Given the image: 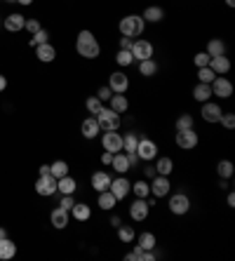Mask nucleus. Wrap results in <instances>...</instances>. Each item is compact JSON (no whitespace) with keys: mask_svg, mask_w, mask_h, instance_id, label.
<instances>
[{"mask_svg":"<svg viewBox=\"0 0 235 261\" xmlns=\"http://www.w3.org/2000/svg\"><path fill=\"white\" fill-rule=\"evenodd\" d=\"M76 52L82 57V59H96L102 54V45L92 31H80L78 38H76Z\"/></svg>","mask_w":235,"mask_h":261,"instance_id":"1","label":"nucleus"},{"mask_svg":"<svg viewBox=\"0 0 235 261\" xmlns=\"http://www.w3.org/2000/svg\"><path fill=\"white\" fill-rule=\"evenodd\" d=\"M118 31L125 38H141L144 31H146V22L141 19V15H125L120 22H118Z\"/></svg>","mask_w":235,"mask_h":261,"instance_id":"2","label":"nucleus"},{"mask_svg":"<svg viewBox=\"0 0 235 261\" xmlns=\"http://www.w3.org/2000/svg\"><path fill=\"white\" fill-rule=\"evenodd\" d=\"M96 118V123L102 127V132H113V130H120V125H122V115L116 113L113 108H106L104 106L99 113L94 115Z\"/></svg>","mask_w":235,"mask_h":261,"instance_id":"3","label":"nucleus"},{"mask_svg":"<svg viewBox=\"0 0 235 261\" xmlns=\"http://www.w3.org/2000/svg\"><path fill=\"white\" fill-rule=\"evenodd\" d=\"M130 52H132L134 62H144V59H153V54H156V47L153 43L146 38H134L132 40V47H130Z\"/></svg>","mask_w":235,"mask_h":261,"instance_id":"4","label":"nucleus"},{"mask_svg":"<svg viewBox=\"0 0 235 261\" xmlns=\"http://www.w3.org/2000/svg\"><path fill=\"white\" fill-rule=\"evenodd\" d=\"M167 209L172 212L174 216H184L190 212V198L186 193H172L170 200H167Z\"/></svg>","mask_w":235,"mask_h":261,"instance_id":"5","label":"nucleus"},{"mask_svg":"<svg viewBox=\"0 0 235 261\" xmlns=\"http://www.w3.org/2000/svg\"><path fill=\"white\" fill-rule=\"evenodd\" d=\"M174 144H176L181 151H193V148L200 144V134H198L193 127H190V130H181L174 134Z\"/></svg>","mask_w":235,"mask_h":261,"instance_id":"6","label":"nucleus"},{"mask_svg":"<svg viewBox=\"0 0 235 261\" xmlns=\"http://www.w3.org/2000/svg\"><path fill=\"white\" fill-rule=\"evenodd\" d=\"M108 191L116 195V200L120 202V200H125L127 195H130V191H132V181L125 177V174H118L116 179H110V186Z\"/></svg>","mask_w":235,"mask_h":261,"instance_id":"7","label":"nucleus"},{"mask_svg":"<svg viewBox=\"0 0 235 261\" xmlns=\"http://www.w3.org/2000/svg\"><path fill=\"white\" fill-rule=\"evenodd\" d=\"M212 97H219V99H230L233 97V83L226 76H216L212 80Z\"/></svg>","mask_w":235,"mask_h":261,"instance_id":"8","label":"nucleus"},{"mask_svg":"<svg viewBox=\"0 0 235 261\" xmlns=\"http://www.w3.org/2000/svg\"><path fill=\"white\" fill-rule=\"evenodd\" d=\"M136 158L141 162H150L158 158V144L153 139H139V144H136Z\"/></svg>","mask_w":235,"mask_h":261,"instance_id":"9","label":"nucleus"},{"mask_svg":"<svg viewBox=\"0 0 235 261\" xmlns=\"http://www.w3.org/2000/svg\"><path fill=\"white\" fill-rule=\"evenodd\" d=\"M148 184H150V195L153 198H164V195H170V191H172L170 177H162V174H156Z\"/></svg>","mask_w":235,"mask_h":261,"instance_id":"10","label":"nucleus"},{"mask_svg":"<svg viewBox=\"0 0 235 261\" xmlns=\"http://www.w3.org/2000/svg\"><path fill=\"white\" fill-rule=\"evenodd\" d=\"M200 115H202L204 123H219L221 115H224V108H221V104H216V101H204L202 108H200Z\"/></svg>","mask_w":235,"mask_h":261,"instance_id":"11","label":"nucleus"},{"mask_svg":"<svg viewBox=\"0 0 235 261\" xmlns=\"http://www.w3.org/2000/svg\"><path fill=\"white\" fill-rule=\"evenodd\" d=\"M102 146H104V151H108V153H118V151H122V134H120L118 130L102 132Z\"/></svg>","mask_w":235,"mask_h":261,"instance_id":"12","label":"nucleus"},{"mask_svg":"<svg viewBox=\"0 0 235 261\" xmlns=\"http://www.w3.org/2000/svg\"><path fill=\"white\" fill-rule=\"evenodd\" d=\"M108 87L113 94H125L130 90V78H127L125 71H116L108 76Z\"/></svg>","mask_w":235,"mask_h":261,"instance_id":"13","label":"nucleus"},{"mask_svg":"<svg viewBox=\"0 0 235 261\" xmlns=\"http://www.w3.org/2000/svg\"><path fill=\"white\" fill-rule=\"evenodd\" d=\"M148 214H150V207H148V202H146V198H136L130 205V219L132 221H146L148 219Z\"/></svg>","mask_w":235,"mask_h":261,"instance_id":"14","label":"nucleus"},{"mask_svg":"<svg viewBox=\"0 0 235 261\" xmlns=\"http://www.w3.org/2000/svg\"><path fill=\"white\" fill-rule=\"evenodd\" d=\"M36 193L47 198V195H54L56 193V179L52 174H40L38 181H36Z\"/></svg>","mask_w":235,"mask_h":261,"instance_id":"15","label":"nucleus"},{"mask_svg":"<svg viewBox=\"0 0 235 261\" xmlns=\"http://www.w3.org/2000/svg\"><path fill=\"white\" fill-rule=\"evenodd\" d=\"M110 174L106 172V169H96L92 174V179H90V184H92V188L96 193H102V191H108V186H110Z\"/></svg>","mask_w":235,"mask_h":261,"instance_id":"16","label":"nucleus"},{"mask_svg":"<svg viewBox=\"0 0 235 261\" xmlns=\"http://www.w3.org/2000/svg\"><path fill=\"white\" fill-rule=\"evenodd\" d=\"M80 134L85 139H96L102 134V127H99V123H96L94 115H90V118H85V120L80 123Z\"/></svg>","mask_w":235,"mask_h":261,"instance_id":"17","label":"nucleus"},{"mask_svg":"<svg viewBox=\"0 0 235 261\" xmlns=\"http://www.w3.org/2000/svg\"><path fill=\"white\" fill-rule=\"evenodd\" d=\"M110 167L116 169L118 174H127L130 169H132V162H130V158H127L125 151H118V153H113V160H110Z\"/></svg>","mask_w":235,"mask_h":261,"instance_id":"18","label":"nucleus"},{"mask_svg":"<svg viewBox=\"0 0 235 261\" xmlns=\"http://www.w3.org/2000/svg\"><path fill=\"white\" fill-rule=\"evenodd\" d=\"M230 59H228L226 54H219V57H212L210 59V69L216 73V76H226L228 71H230Z\"/></svg>","mask_w":235,"mask_h":261,"instance_id":"19","label":"nucleus"},{"mask_svg":"<svg viewBox=\"0 0 235 261\" xmlns=\"http://www.w3.org/2000/svg\"><path fill=\"white\" fill-rule=\"evenodd\" d=\"M68 219H70V216H68V212H66L64 207H54L52 212H50V223H52L56 230L66 228V226H68Z\"/></svg>","mask_w":235,"mask_h":261,"instance_id":"20","label":"nucleus"},{"mask_svg":"<svg viewBox=\"0 0 235 261\" xmlns=\"http://www.w3.org/2000/svg\"><path fill=\"white\" fill-rule=\"evenodd\" d=\"M125 261H156V254H153V249H141L139 245H134L125 254Z\"/></svg>","mask_w":235,"mask_h":261,"instance_id":"21","label":"nucleus"},{"mask_svg":"<svg viewBox=\"0 0 235 261\" xmlns=\"http://www.w3.org/2000/svg\"><path fill=\"white\" fill-rule=\"evenodd\" d=\"M141 19L146 24H160L164 19V10L160 5H148V8L141 12Z\"/></svg>","mask_w":235,"mask_h":261,"instance_id":"22","label":"nucleus"},{"mask_svg":"<svg viewBox=\"0 0 235 261\" xmlns=\"http://www.w3.org/2000/svg\"><path fill=\"white\" fill-rule=\"evenodd\" d=\"M36 57H38L42 64H50L56 59V50L52 43H45V45H38L36 47Z\"/></svg>","mask_w":235,"mask_h":261,"instance_id":"23","label":"nucleus"},{"mask_svg":"<svg viewBox=\"0 0 235 261\" xmlns=\"http://www.w3.org/2000/svg\"><path fill=\"white\" fill-rule=\"evenodd\" d=\"M76 188H78V181L70 177V174H66V177H62V179H56V191L62 193V195H73Z\"/></svg>","mask_w":235,"mask_h":261,"instance_id":"24","label":"nucleus"},{"mask_svg":"<svg viewBox=\"0 0 235 261\" xmlns=\"http://www.w3.org/2000/svg\"><path fill=\"white\" fill-rule=\"evenodd\" d=\"M96 205H99V209H104V212H113L118 205V200L110 191H102L96 195Z\"/></svg>","mask_w":235,"mask_h":261,"instance_id":"25","label":"nucleus"},{"mask_svg":"<svg viewBox=\"0 0 235 261\" xmlns=\"http://www.w3.org/2000/svg\"><path fill=\"white\" fill-rule=\"evenodd\" d=\"M70 216L80 223L90 221V219H92V209H90V205H85V202H76V205L70 207Z\"/></svg>","mask_w":235,"mask_h":261,"instance_id":"26","label":"nucleus"},{"mask_svg":"<svg viewBox=\"0 0 235 261\" xmlns=\"http://www.w3.org/2000/svg\"><path fill=\"white\" fill-rule=\"evenodd\" d=\"M108 108H113L116 113H127V108H130V99H127V94H110L108 99Z\"/></svg>","mask_w":235,"mask_h":261,"instance_id":"27","label":"nucleus"},{"mask_svg":"<svg viewBox=\"0 0 235 261\" xmlns=\"http://www.w3.org/2000/svg\"><path fill=\"white\" fill-rule=\"evenodd\" d=\"M24 24H26V17H22V15H8L5 17V22H2V26L8 29L10 33H19L24 29Z\"/></svg>","mask_w":235,"mask_h":261,"instance_id":"28","label":"nucleus"},{"mask_svg":"<svg viewBox=\"0 0 235 261\" xmlns=\"http://www.w3.org/2000/svg\"><path fill=\"white\" fill-rule=\"evenodd\" d=\"M136 245H139L141 249H156V245H158L156 233H150V230L139 233V235H136Z\"/></svg>","mask_w":235,"mask_h":261,"instance_id":"29","label":"nucleus"},{"mask_svg":"<svg viewBox=\"0 0 235 261\" xmlns=\"http://www.w3.org/2000/svg\"><path fill=\"white\" fill-rule=\"evenodd\" d=\"M14 254H16L14 240H10V238H2V240H0V261L14 259Z\"/></svg>","mask_w":235,"mask_h":261,"instance_id":"30","label":"nucleus"},{"mask_svg":"<svg viewBox=\"0 0 235 261\" xmlns=\"http://www.w3.org/2000/svg\"><path fill=\"white\" fill-rule=\"evenodd\" d=\"M193 99L198 101V104H204V101L212 99V87L207 83H198L196 87H193Z\"/></svg>","mask_w":235,"mask_h":261,"instance_id":"31","label":"nucleus"},{"mask_svg":"<svg viewBox=\"0 0 235 261\" xmlns=\"http://www.w3.org/2000/svg\"><path fill=\"white\" fill-rule=\"evenodd\" d=\"M156 174H162V177H170L174 172V160L172 158H167V155H162V158H156Z\"/></svg>","mask_w":235,"mask_h":261,"instance_id":"32","label":"nucleus"},{"mask_svg":"<svg viewBox=\"0 0 235 261\" xmlns=\"http://www.w3.org/2000/svg\"><path fill=\"white\" fill-rule=\"evenodd\" d=\"M139 134L136 132H127V134H122V151H125L127 155L130 153H136V144H139Z\"/></svg>","mask_w":235,"mask_h":261,"instance_id":"33","label":"nucleus"},{"mask_svg":"<svg viewBox=\"0 0 235 261\" xmlns=\"http://www.w3.org/2000/svg\"><path fill=\"white\" fill-rule=\"evenodd\" d=\"M134 238H136V230L132 228V226H118V240L122 242V245H132Z\"/></svg>","mask_w":235,"mask_h":261,"instance_id":"34","label":"nucleus"},{"mask_svg":"<svg viewBox=\"0 0 235 261\" xmlns=\"http://www.w3.org/2000/svg\"><path fill=\"white\" fill-rule=\"evenodd\" d=\"M156 73H158L156 59H144V62H139V76L141 78H153Z\"/></svg>","mask_w":235,"mask_h":261,"instance_id":"35","label":"nucleus"},{"mask_svg":"<svg viewBox=\"0 0 235 261\" xmlns=\"http://www.w3.org/2000/svg\"><path fill=\"white\" fill-rule=\"evenodd\" d=\"M204 52L210 54V57H219V54H226V43L221 38H210L207 43V50Z\"/></svg>","mask_w":235,"mask_h":261,"instance_id":"36","label":"nucleus"},{"mask_svg":"<svg viewBox=\"0 0 235 261\" xmlns=\"http://www.w3.org/2000/svg\"><path fill=\"white\" fill-rule=\"evenodd\" d=\"M68 169L70 167H68V162L66 160H54L52 165H50V174H52L54 179H62V177H66V174H70Z\"/></svg>","mask_w":235,"mask_h":261,"instance_id":"37","label":"nucleus"},{"mask_svg":"<svg viewBox=\"0 0 235 261\" xmlns=\"http://www.w3.org/2000/svg\"><path fill=\"white\" fill-rule=\"evenodd\" d=\"M136 198H148L150 195V184L146 181V179H139V181H132V191Z\"/></svg>","mask_w":235,"mask_h":261,"instance_id":"38","label":"nucleus"},{"mask_svg":"<svg viewBox=\"0 0 235 261\" xmlns=\"http://www.w3.org/2000/svg\"><path fill=\"white\" fill-rule=\"evenodd\" d=\"M235 172V165L230 160H219L216 162V174H219V179H230Z\"/></svg>","mask_w":235,"mask_h":261,"instance_id":"39","label":"nucleus"},{"mask_svg":"<svg viewBox=\"0 0 235 261\" xmlns=\"http://www.w3.org/2000/svg\"><path fill=\"white\" fill-rule=\"evenodd\" d=\"M116 64L120 66V69H130V66L134 64L132 52H130V50H118V54H116Z\"/></svg>","mask_w":235,"mask_h":261,"instance_id":"40","label":"nucleus"},{"mask_svg":"<svg viewBox=\"0 0 235 261\" xmlns=\"http://www.w3.org/2000/svg\"><path fill=\"white\" fill-rule=\"evenodd\" d=\"M196 125V120H193V115L190 113H181L176 120H174V130L176 132H181V130H190Z\"/></svg>","mask_w":235,"mask_h":261,"instance_id":"41","label":"nucleus"},{"mask_svg":"<svg viewBox=\"0 0 235 261\" xmlns=\"http://www.w3.org/2000/svg\"><path fill=\"white\" fill-rule=\"evenodd\" d=\"M85 108H87V113H90V115H96L104 108V101H99V97H96V94H92V97H87Z\"/></svg>","mask_w":235,"mask_h":261,"instance_id":"42","label":"nucleus"},{"mask_svg":"<svg viewBox=\"0 0 235 261\" xmlns=\"http://www.w3.org/2000/svg\"><path fill=\"white\" fill-rule=\"evenodd\" d=\"M216 78V73L210 69V66H202V69H198V83H207L212 85V80Z\"/></svg>","mask_w":235,"mask_h":261,"instance_id":"43","label":"nucleus"},{"mask_svg":"<svg viewBox=\"0 0 235 261\" xmlns=\"http://www.w3.org/2000/svg\"><path fill=\"white\" fill-rule=\"evenodd\" d=\"M45 43H50V33H47L45 29H40L38 33H33V36H31V47L45 45Z\"/></svg>","mask_w":235,"mask_h":261,"instance_id":"44","label":"nucleus"},{"mask_svg":"<svg viewBox=\"0 0 235 261\" xmlns=\"http://www.w3.org/2000/svg\"><path fill=\"white\" fill-rule=\"evenodd\" d=\"M219 123L224 125L228 132H233V130H235V113H226V111H224V115H221Z\"/></svg>","mask_w":235,"mask_h":261,"instance_id":"45","label":"nucleus"},{"mask_svg":"<svg viewBox=\"0 0 235 261\" xmlns=\"http://www.w3.org/2000/svg\"><path fill=\"white\" fill-rule=\"evenodd\" d=\"M210 54L207 52H198L196 57H193V64H196V69H202V66H210Z\"/></svg>","mask_w":235,"mask_h":261,"instance_id":"46","label":"nucleus"},{"mask_svg":"<svg viewBox=\"0 0 235 261\" xmlns=\"http://www.w3.org/2000/svg\"><path fill=\"white\" fill-rule=\"evenodd\" d=\"M24 29H26V31H28V33L33 36V33H38L40 29H42V26H40L38 19H26V24H24Z\"/></svg>","mask_w":235,"mask_h":261,"instance_id":"47","label":"nucleus"},{"mask_svg":"<svg viewBox=\"0 0 235 261\" xmlns=\"http://www.w3.org/2000/svg\"><path fill=\"white\" fill-rule=\"evenodd\" d=\"M110 87L108 85H104V87H99V90H96V97H99V101H104V104H106V101L110 99Z\"/></svg>","mask_w":235,"mask_h":261,"instance_id":"48","label":"nucleus"},{"mask_svg":"<svg viewBox=\"0 0 235 261\" xmlns=\"http://www.w3.org/2000/svg\"><path fill=\"white\" fill-rule=\"evenodd\" d=\"M76 205V200H73V195H62V202H59V207H64L66 212H70V207Z\"/></svg>","mask_w":235,"mask_h":261,"instance_id":"49","label":"nucleus"},{"mask_svg":"<svg viewBox=\"0 0 235 261\" xmlns=\"http://www.w3.org/2000/svg\"><path fill=\"white\" fill-rule=\"evenodd\" d=\"M110 160H113V153H108V151H104V153H102V165L110 167Z\"/></svg>","mask_w":235,"mask_h":261,"instance_id":"50","label":"nucleus"},{"mask_svg":"<svg viewBox=\"0 0 235 261\" xmlns=\"http://www.w3.org/2000/svg\"><path fill=\"white\" fill-rule=\"evenodd\" d=\"M118 45H120V50H130V47H132V38H125V36H122Z\"/></svg>","mask_w":235,"mask_h":261,"instance_id":"51","label":"nucleus"},{"mask_svg":"<svg viewBox=\"0 0 235 261\" xmlns=\"http://www.w3.org/2000/svg\"><path fill=\"white\" fill-rule=\"evenodd\" d=\"M226 202H228V207H235V193H233V191L228 193V198H226Z\"/></svg>","mask_w":235,"mask_h":261,"instance_id":"52","label":"nucleus"},{"mask_svg":"<svg viewBox=\"0 0 235 261\" xmlns=\"http://www.w3.org/2000/svg\"><path fill=\"white\" fill-rule=\"evenodd\" d=\"M120 223H122V219H120V216H118V214H113V216H110V226H116V228H118Z\"/></svg>","mask_w":235,"mask_h":261,"instance_id":"53","label":"nucleus"},{"mask_svg":"<svg viewBox=\"0 0 235 261\" xmlns=\"http://www.w3.org/2000/svg\"><path fill=\"white\" fill-rule=\"evenodd\" d=\"M144 172H146V177H148V179H153V177H156V167H146V169H144Z\"/></svg>","mask_w":235,"mask_h":261,"instance_id":"54","label":"nucleus"},{"mask_svg":"<svg viewBox=\"0 0 235 261\" xmlns=\"http://www.w3.org/2000/svg\"><path fill=\"white\" fill-rule=\"evenodd\" d=\"M5 87H8V78H5V76H0V92H2Z\"/></svg>","mask_w":235,"mask_h":261,"instance_id":"55","label":"nucleus"},{"mask_svg":"<svg viewBox=\"0 0 235 261\" xmlns=\"http://www.w3.org/2000/svg\"><path fill=\"white\" fill-rule=\"evenodd\" d=\"M14 3H19V5H24V8H28V5H33V0H14Z\"/></svg>","mask_w":235,"mask_h":261,"instance_id":"56","label":"nucleus"},{"mask_svg":"<svg viewBox=\"0 0 235 261\" xmlns=\"http://www.w3.org/2000/svg\"><path fill=\"white\" fill-rule=\"evenodd\" d=\"M40 174H50V165H40Z\"/></svg>","mask_w":235,"mask_h":261,"instance_id":"57","label":"nucleus"},{"mask_svg":"<svg viewBox=\"0 0 235 261\" xmlns=\"http://www.w3.org/2000/svg\"><path fill=\"white\" fill-rule=\"evenodd\" d=\"M2 238H8V230H5L2 226H0V240H2Z\"/></svg>","mask_w":235,"mask_h":261,"instance_id":"58","label":"nucleus"},{"mask_svg":"<svg viewBox=\"0 0 235 261\" xmlns=\"http://www.w3.org/2000/svg\"><path fill=\"white\" fill-rule=\"evenodd\" d=\"M224 3H226L228 8H235V0H224Z\"/></svg>","mask_w":235,"mask_h":261,"instance_id":"59","label":"nucleus"},{"mask_svg":"<svg viewBox=\"0 0 235 261\" xmlns=\"http://www.w3.org/2000/svg\"><path fill=\"white\" fill-rule=\"evenodd\" d=\"M5 3H14V0H5Z\"/></svg>","mask_w":235,"mask_h":261,"instance_id":"60","label":"nucleus"},{"mask_svg":"<svg viewBox=\"0 0 235 261\" xmlns=\"http://www.w3.org/2000/svg\"><path fill=\"white\" fill-rule=\"evenodd\" d=\"M0 3H2V0H0Z\"/></svg>","mask_w":235,"mask_h":261,"instance_id":"61","label":"nucleus"}]
</instances>
